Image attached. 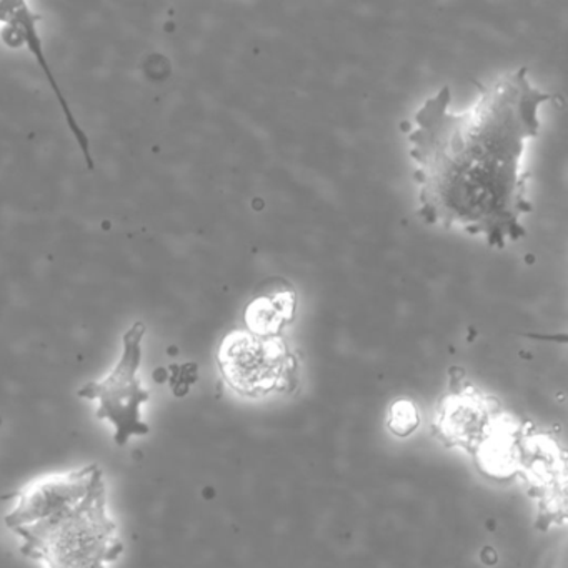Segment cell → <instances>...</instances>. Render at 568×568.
<instances>
[{"instance_id": "obj_5", "label": "cell", "mask_w": 568, "mask_h": 568, "mask_svg": "<svg viewBox=\"0 0 568 568\" xmlns=\"http://www.w3.org/2000/svg\"><path fill=\"white\" fill-rule=\"evenodd\" d=\"M101 484H104V474L98 464L42 475L16 494V507L6 515V525L16 534L21 528L59 517L78 507Z\"/></svg>"}, {"instance_id": "obj_3", "label": "cell", "mask_w": 568, "mask_h": 568, "mask_svg": "<svg viewBox=\"0 0 568 568\" xmlns=\"http://www.w3.org/2000/svg\"><path fill=\"white\" fill-rule=\"evenodd\" d=\"M145 331L144 322H135L122 338V355L111 374L102 381L88 382L79 390V397L99 402L95 417L114 425V440L119 447H124L134 435L142 437L149 434L141 408L151 394L142 387L139 378Z\"/></svg>"}, {"instance_id": "obj_6", "label": "cell", "mask_w": 568, "mask_h": 568, "mask_svg": "<svg viewBox=\"0 0 568 568\" xmlns=\"http://www.w3.org/2000/svg\"><path fill=\"white\" fill-rule=\"evenodd\" d=\"M41 19V16H36L26 2H18V0H12V2L11 0H0V22L8 26V28L2 31V38H4L8 44H11V41H16V48L22 44L28 45L29 51H31L36 61H38L39 68L44 71L49 85H51L52 92H54L55 98H58L59 104H61L68 128L71 129L72 135H74L79 148H81L89 171H94V159H92L91 142H89L88 134H85L84 129L79 125V122L75 121L71 105H69L62 89L59 88L58 79H55L54 72H52L51 65H49L48 59H45L44 48H42L38 28H36V24H38Z\"/></svg>"}, {"instance_id": "obj_8", "label": "cell", "mask_w": 568, "mask_h": 568, "mask_svg": "<svg viewBox=\"0 0 568 568\" xmlns=\"http://www.w3.org/2000/svg\"><path fill=\"white\" fill-rule=\"evenodd\" d=\"M418 425V414L414 405L398 402L392 407L390 428L397 435H408Z\"/></svg>"}, {"instance_id": "obj_1", "label": "cell", "mask_w": 568, "mask_h": 568, "mask_svg": "<svg viewBox=\"0 0 568 568\" xmlns=\"http://www.w3.org/2000/svg\"><path fill=\"white\" fill-rule=\"evenodd\" d=\"M520 69L498 79L462 114L450 111L448 88L422 105L408 141L425 221L484 235L495 247L524 237L520 217L530 205L521 154L540 129L538 109L550 99Z\"/></svg>"}, {"instance_id": "obj_2", "label": "cell", "mask_w": 568, "mask_h": 568, "mask_svg": "<svg viewBox=\"0 0 568 568\" xmlns=\"http://www.w3.org/2000/svg\"><path fill=\"white\" fill-rule=\"evenodd\" d=\"M21 551L44 568H108L124 551L118 524L108 508V485L51 520L16 531Z\"/></svg>"}, {"instance_id": "obj_4", "label": "cell", "mask_w": 568, "mask_h": 568, "mask_svg": "<svg viewBox=\"0 0 568 568\" xmlns=\"http://www.w3.org/2000/svg\"><path fill=\"white\" fill-rule=\"evenodd\" d=\"M288 361L284 342L261 332H234L219 348V367L225 382L251 397L277 388L287 374Z\"/></svg>"}, {"instance_id": "obj_7", "label": "cell", "mask_w": 568, "mask_h": 568, "mask_svg": "<svg viewBox=\"0 0 568 568\" xmlns=\"http://www.w3.org/2000/svg\"><path fill=\"white\" fill-rule=\"evenodd\" d=\"M494 407L475 388H462L450 394L438 417V430L448 444L478 447L487 440L494 425Z\"/></svg>"}]
</instances>
